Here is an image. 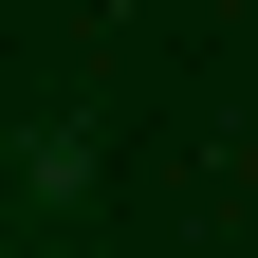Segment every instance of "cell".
<instances>
[{
  "label": "cell",
  "instance_id": "cell-1",
  "mask_svg": "<svg viewBox=\"0 0 258 258\" xmlns=\"http://www.w3.org/2000/svg\"><path fill=\"white\" fill-rule=\"evenodd\" d=\"M19 184H37V203H92V129H74V111H55V129H37V148H19Z\"/></svg>",
  "mask_w": 258,
  "mask_h": 258
}]
</instances>
